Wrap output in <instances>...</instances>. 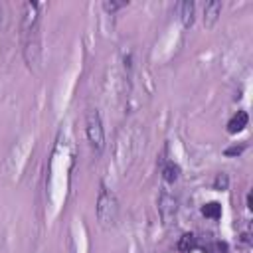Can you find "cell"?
Instances as JSON below:
<instances>
[{
	"mask_svg": "<svg viewBox=\"0 0 253 253\" xmlns=\"http://www.w3.org/2000/svg\"><path fill=\"white\" fill-rule=\"evenodd\" d=\"M162 178H164V182L174 184L180 178V166L174 164V162H166L164 168H162Z\"/></svg>",
	"mask_w": 253,
	"mask_h": 253,
	"instance_id": "obj_8",
	"label": "cell"
},
{
	"mask_svg": "<svg viewBox=\"0 0 253 253\" xmlns=\"http://www.w3.org/2000/svg\"><path fill=\"white\" fill-rule=\"evenodd\" d=\"M95 211H97V221H99L101 227H113L117 223V217H119V202H117V196L111 190H107L105 186H101Z\"/></svg>",
	"mask_w": 253,
	"mask_h": 253,
	"instance_id": "obj_2",
	"label": "cell"
},
{
	"mask_svg": "<svg viewBox=\"0 0 253 253\" xmlns=\"http://www.w3.org/2000/svg\"><path fill=\"white\" fill-rule=\"evenodd\" d=\"M245 204H247V210H251V208H253V196H251V192L247 194V198H245Z\"/></svg>",
	"mask_w": 253,
	"mask_h": 253,
	"instance_id": "obj_14",
	"label": "cell"
},
{
	"mask_svg": "<svg viewBox=\"0 0 253 253\" xmlns=\"http://www.w3.org/2000/svg\"><path fill=\"white\" fill-rule=\"evenodd\" d=\"M178 247H180L182 251H190V249H194V247H196V237H194L192 233H186V235H182V239H180Z\"/></svg>",
	"mask_w": 253,
	"mask_h": 253,
	"instance_id": "obj_10",
	"label": "cell"
},
{
	"mask_svg": "<svg viewBox=\"0 0 253 253\" xmlns=\"http://www.w3.org/2000/svg\"><path fill=\"white\" fill-rule=\"evenodd\" d=\"M227 184H229L227 174H217L215 180H213V188L215 190H227Z\"/></svg>",
	"mask_w": 253,
	"mask_h": 253,
	"instance_id": "obj_12",
	"label": "cell"
},
{
	"mask_svg": "<svg viewBox=\"0 0 253 253\" xmlns=\"http://www.w3.org/2000/svg\"><path fill=\"white\" fill-rule=\"evenodd\" d=\"M158 213H160V217H162V221L168 225V223H172L174 221V217H176V213H178V200H176V196L170 192V190H162L160 192V196H158Z\"/></svg>",
	"mask_w": 253,
	"mask_h": 253,
	"instance_id": "obj_4",
	"label": "cell"
},
{
	"mask_svg": "<svg viewBox=\"0 0 253 253\" xmlns=\"http://www.w3.org/2000/svg\"><path fill=\"white\" fill-rule=\"evenodd\" d=\"M176 10H178V16H180V22L184 28H190L194 24V14H196V4L192 0H184V2H178L176 4Z\"/></svg>",
	"mask_w": 253,
	"mask_h": 253,
	"instance_id": "obj_5",
	"label": "cell"
},
{
	"mask_svg": "<svg viewBox=\"0 0 253 253\" xmlns=\"http://www.w3.org/2000/svg\"><path fill=\"white\" fill-rule=\"evenodd\" d=\"M85 134L87 140L91 144V148L99 154L105 148V128H103V121L97 109H89L85 115Z\"/></svg>",
	"mask_w": 253,
	"mask_h": 253,
	"instance_id": "obj_3",
	"label": "cell"
},
{
	"mask_svg": "<svg viewBox=\"0 0 253 253\" xmlns=\"http://www.w3.org/2000/svg\"><path fill=\"white\" fill-rule=\"evenodd\" d=\"M40 4L26 2L24 4V20H22V53L28 67H38L42 57V36H40Z\"/></svg>",
	"mask_w": 253,
	"mask_h": 253,
	"instance_id": "obj_1",
	"label": "cell"
},
{
	"mask_svg": "<svg viewBox=\"0 0 253 253\" xmlns=\"http://www.w3.org/2000/svg\"><path fill=\"white\" fill-rule=\"evenodd\" d=\"M243 150H245V144H239V146L235 144V146H229V148H225V154H227V156H237V154H241Z\"/></svg>",
	"mask_w": 253,
	"mask_h": 253,
	"instance_id": "obj_13",
	"label": "cell"
},
{
	"mask_svg": "<svg viewBox=\"0 0 253 253\" xmlns=\"http://www.w3.org/2000/svg\"><path fill=\"white\" fill-rule=\"evenodd\" d=\"M219 14H221V2H217V0L206 2V6H204V26L213 28L215 22L219 20Z\"/></svg>",
	"mask_w": 253,
	"mask_h": 253,
	"instance_id": "obj_6",
	"label": "cell"
},
{
	"mask_svg": "<svg viewBox=\"0 0 253 253\" xmlns=\"http://www.w3.org/2000/svg\"><path fill=\"white\" fill-rule=\"evenodd\" d=\"M128 2H115V0H105L103 2V10L105 12H109V14H113V12H117V10H121V8H125Z\"/></svg>",
	"mask_w": 253,
	"mask_h": 253,
	"instance_id": "obj_11",
	"label": "cell"
},
{
	"mask_svg": "<svg viewBox=\"0 0 253 253\" xmlns=\"http://www.w3.org/2000/svg\"><path fill=\"white\" fill-rule=\"evenodd\" d=\"M202 213H204L206 217L217 219V217L221 215V206H219L217 202H210V204H204V208H202Z\"/></svg>",
	"mask_w": 253,
	"mask_h": 253,
	"instance_id": "obj_9",
	"label": "cell"
},
{
	"mask_svg": "<svg viewBox=\"0 0 253 253\" xmlns=\"http://www.w3.org/2000/svg\"><path fill=\"white\" fill-rule=\"evenodd\" d=\"M247 121H249L247 113H245V111H237V113L227 121V132H229V134L241 132V130L247 126Z\"/></svg>",
	"mask_w": 253,
	"mask_h": 253,
	"instance_id": "obj_7",
	"label": "cell"
}]
</instances>
